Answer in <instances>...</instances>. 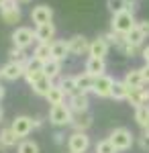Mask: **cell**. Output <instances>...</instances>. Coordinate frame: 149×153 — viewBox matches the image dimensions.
I'll return each instance as SVG.
<instances>
[{
  "label": "cell",
  "mask_w": 149,
  "mask_h": 153,
  "mask_svg": "<svg viewBox=\"0 0 149 153\" xmlns=\"http://www.w3.org/2000/svg\"><path fill=\"white\" fill-rule=\"evenodd\" d=\"M0 147H2V145H0Z\"/></svg>",
  "instance_id": "7dc6e473"
},
{
  "label": "cell",
  "mask_w": 149,
  "mask_h": 153,
  "mask_svg": "<svg viewBox=\"0 0 149 153\" xmlns=\"http://www.w3.org/2000/svg\"><path fill=\"white\" fill-rule=\"evenodd\" d=\"M27 59H25V61H8V63H4V65L0 68V71H2V80L16 82L19 78H25V63H27Z\"/></svg>",
  "instance_id": "5b68a950"
},
{
  "label": "cell",
  "mask_w": 149,
  "mask_h": 153,
  "mask_svg": "<svg viewBox=\"0 0 149 153\" xmlns=\"http://www.w3.org/2000/svg\"><path fill=\"white\" fill-rule=\"evenodd\" d=\"M145 131H149V123H147V127H145Z\"/></svg>",
  "instance_id": "bcb514c9"
},
{
  "label": "cell",
  "mask_w": 149,
  "mask_h": 153,
  "mask_svg": "<svg viewBox=\"0 0 149 153\" xmlns=\"http://www.w3.org/2000/svg\"><path fill=\"white\" fill-rule=\"evenodd\" d=\"M61 141H63V135L57 133V135H55V143H61Z\"/></svg>",
  "instance_id": "60d3db41"
},
{
  "label": "cell",
  "mask_w": 149,
  "mask_h": 153,
  "mask_svg": "<svg viewBox=\"0 0 149 153\" xmlns=\"http://www.w3.org/2000/svg\"><path fill=\"white\" fill-rule=\"evenodd\" d=\"M108 49H110V43H108L104 37H98V39H92L90 41V51H88V55H90V57L104 59L108 55Z\"/></svg>",
  "instance_id": "5bb4252c"
},
{
  "label": "cell",
  "mask_w": 149,
  "mask_h": 153,
  "mask_svg": "<svg viewBox=\"0 0 149 153\" xmlns=\"http://www.w3.org/2000/svg\"><path fill=\"white\" fill-rule=\"evenodd\" d=\"M137 27L141 29V33L145 37H149V21H137Z\"/></svg>",
  "instance_id": "74e56055"
},
{
  "label": "cell",
  "mask_w": 149,
  "mask_h": 153,
  "mask_svg": "<svg viewBox=\"0 0 149 153\" xmlns=\"http://www.w3.org/2000/svg\"><path fill=\"white\" fill-rule=\"evenodd\" d=\"M31 21L37 25H45V23H51L53 21V8L51 6H47V4H39V6H35L33 10H31Z\"/></svg>",
  "instance_id": "30bf717a"
},
{
  "label": "cell",
  "mask_w": 149,
  "mask_h": 153,
  "mask_svg": "<svg viewBox=\"0 0 149 153\" xmlns=\"http://www.w3.org/2000/svg\"><path fill=\"white\" fill-rule=\"evenodd\" d=\"M68 149L72 153H86L90 149V137L86 133H72L68 139Z\"/></svg>",
  "instance_id": "ba28073f"
},
{
  "label": "cell",
  "mask_w": 149,
  "mask_h": 153,
  "mask_svg": "<svg viewBox=\"0 0 149 153\" xmlns=\"http://www.w3.org/2000/svg\"><path fill=\"white\" fill-rule=\"evenodd\" d=\"M125 39H127V43H131V45H137V47H141V45H143V41H145L147 37L141 33V29H139V27H135V29H133V31H131L129 35H125Z\"/></svg>",
  "instance_id": "f546056e"
},
{
  "label": "cell",
  "mask_w": 149,
  "mask_h": 153,
  "mask_svg": "<svg viewBox=\"0 0 149 153\" xmlns=\"http://www.w3.org/2000/svg\"><path fill=\"white\" fill-rule=\"evenodd\" d=\"M16 141H19V137L14 135V131H12L10 127H6V129L0 131V145H2V147L10 149V147L16 145Z\"/></svg>",
  "instance_id": "cb8c5ba5"
},
{
  "label": "cell",
  "mask_w": 149,
  "mask_h": 153,
  "mask_svg": "<svg viewBox=\"0 0 149 153\" xmlns=\"http://www.w3.org/2000/svg\"><path fill=\"white\" fill-rule=\"evenodd\" d=\"M123 82L129 86V88H141V86H145V78H143V71L141 70H129L125 74V80Z\"/></svg>",
  "instance_id": "d6986e66"
},
{
  "label": "cell",
  "mask_w": 149,
  "mask_h": 153,
  "mask_svg": "<svg viewBox=\"0 0 149 153\" xmlns=\"http://www.w3.org/2000/svg\"><path fill=\"white\" fill-rule=\"evenodd\" d=\"M53 37H55V25L53 23H45V25H37L35 27L37 43H51Z\"/></svg>",
  "instance_id": "9a60e30c"
},
{
  "label": "cell",
  "mask_w": 149,
  "mask_h": 153,
  "mask_svg": "<svg viewBox=\"0 0 149 153\" xmlns=\"http://www.w3.org/2000/svg\"><path fill=\"white\" fill-rule=\"evenodd\" d=\"M69 108H72V112L74 114H82V112H88V108H90V100H88V94H84V92H78V94L69 96Z\"/></svg>",
  "instance_id": "4fadbf2b"
},
{
  "label": "cell",
  "mask_w": 149,
  "mask_h": 153,
  "mask_svg": "<svg viewBox=\"0 0 149 153\" xmlns=\"http://www.w3.org/2000/svg\"><path fill=\"white\" fill-rule=\"evenodd\" d=\"M4 98V88H2V84H0V100Z\"/></svg>",
  "instance_id": "7bdbcfd3"
},
{
  "label": "cell",
  "mask_w": 149,
  "mask_h": 153,
  "mask_svg": "<svg viewBox=\"0 0 149 153\" xmlns=\"http://www.w3.org/2000/svg\"><path fill=\"white\" fill-rule=\"evenodd\" d=\"M108 139H110V143L116 147V151H127V149H131V145H133V141H135L133 133H131L129 129H125V127L115 129L110 135H108Z\"/></svg>",
  "instance_id": "3957f363"
},
{
  "label": "cell",
  "mask_w": 149,
  "mask_h": 153,
  "mask_svg": "<svg viewBox=\"0 0 149 153\" xmlns=\"http://www.w3.org/2000/svg\"><path fill=\"white\" fill-rule=\"evenodd\" d=\"M72 127L76 133H86V131L92 127V114L90 112H82V114H74V120H72Z\"/></svg>",
  "instance_id": "ac0fdd59"
},
{
  "label": "cell",
  "mask_w": 149,
  "mask_h": 153,
  "mask_svg": "<svg viewBox=\"0 0 149 153\" xmlns=\"http://www.w3.org/2000/svg\"><path fill=\"white\" fill-rule=\"evenodd\" d=\"M74 120V112L68 104H55L49 108V123L53 127H66V125H72Z\"/></svg>",
  "instance_id": "7a4b0ae2"
},
{
  "label": "cell",
  "mask_w": 149,
  "mask_h": 153,
  "mask_svg": "<svg viewBox=\"0 0 149 153\" xmlns=\"http://www.w3.org/2000/svg\"><path fill=\"white\" fill-rule=\"evenodd\" d=\"M135 123H137L141 129H145V127H147V123H149V104L135 108Z\"/></svg>",
  "instance_id": "f1b7e54d"
},
{
  "label": "cell",
  "mask_w": 149,
  "mask_h": 153,
  "mask_svg": "<svg viewBox=\"0 0 149 153\" xmlns=\"http://www.w3.org/2000/svg\"><path fill=\"white\" fill-rule=\"evenodd\" d=\"M68 47H69V55H86L90 51V41L82 35H74L69 37Z\"/></svg>",
  "instance_id": "8fae6325"
},
{
  "label": "cell",
  "mask_w": 149,
  "mask_h": 153,
  "mask_svg": "<svg viewBox=\"0 0 149 153\" xmlns=\"http://www.w3.org/2000/svg\"><path fill=\"white\" fill-rule=\"evenodd\" d=\"M141 71H143V78H145V84H149V63H145V65L141 68Z\"/></svg>",
  "instance_id": "f35d334b"
},
{
  "label": "cell",
  "mask_w": 149,
  "mask_h": 153,
  "mask_svg": "<svg viewBox=\"0 0 149 153\" xmlns=\"http://www.w3.org/2000/svg\"><path fill=\"white\" fill-rule=\"evenodd\" d=\"M69 153H72V151H69Z\"/></svg>",
  "instance_id": "c3c4849f"
},
{
  "label": "cell",
  "mask_w": 149,
  "mask_h": 153,
  "mask_svg": "<svg viewBox=\"0 0 149 153\" xmlns=\"http://www.w3.org/2000/svg\"><path fill=\"white\" fill-rule=\"evenodd\" d=\"M16 153H39V145L31 139H23L16 147Z\"/></svg>",
  "instance_id": "4dcf8cb0"
},
{
  "label": "cell",
  "mask_w": 149,
  "mask_h": 153,
  "mask_svg": "<svg viewBox=\"0 0 149 153\" xmlns=\"http://www.w3.org/2000/svg\"><path fill=\"white\" fill-rule=\"evenodd\" d=\"M141 57L145 59V63H149V45H147V47H143V51H141Z\"/></svg>",
  "instance_id": "ab89813d"
},
{
  "label": "cell",
  "mask_w": 149,
  "mask_h": 153,
  "mask_svg": "<svg viewBox=\"0 0 149 153\" xmlns=\"http://www.w3.org/2000/svg\"><path fill=\"white\" fill-rule=\"evenodd\" d=\"M0 19H2V23H6V25H16V23H21V8H19V10L0 12Z\"/></svg>",
  "instance_id": "1f68e13d"
},
{
  "label": "cell",
  "mask_w": 149,
  "mask_h": 153,
  "mask_svg": "<svg viewBox=\"0 0 149 153\" xmlns=\"http://www.w3.org/2000/svg\"><path fill=\"white\" fill-rule=\"evenodd\" d=\"M94 82H96V78H94V76H90L88 71H82V74H78V76H76V88H78V92H84V94L92 92Z\"/></svg>",
  "instance_id": "e0dca14e"
},
{
  "label": "cell",
  "mask_w": 149,
  "mask_h": 153,
  "mask_svg": "<svg viewBox=\"0 0 149 153\" xmlns=\"http://www.w3.org/2000/svg\"><path fill=\"white\" fill-rule=\"evenodd\" d=\"M84 71H88V74L94 76V78L104 76V71H106V61H104V59H98V57H88L86 59V68H84Z\"/></svg>",
  "instance_id": "2e32d148"
},
{
  "label": "cell",
  "mask_w": 149,
  "mask_h": 153,
  "mask_svg": "<svg viewBox=\"0 0 149 153\" xmlns=\"http://www.w3.org/2000/svg\"><path fill=\"white\" fill-rule=\"evenodd\" d=\"M8 55H10V61H25V49H19L12 45V49L8 51Z\"/></svg>",
  "instance_id": "d590c367"
},
{
  "label": "cell",
  "mask_w": 149,
  "mask_h": 153,
  "mask_svg": "<svg viewBox=\"0 0 149 153\" xmlns=\"http://www.w3.org/2000/svg\"><path fill=\"white\" fill-rule=\"evenodd\" d=\"M45 100H47L51 106L63 104V100H66V92L61 90V86H59V84H53V86L49 88V92L45 94Z\"/></svg>",
  "instance_id": "ffe728a7"
},
{
  "label": "cell",
  "mask_w": 149,
  "mask_h": 153,
  "mask_svg": "<svg viewBox=\"0 0 149 153\" xmlns=\"http://www.w3.org/2000/svg\"><path fill=\"white\" fill-rule=\"evenodd\" d=\"M51 86H53V80H49L47 76H43V78H39L31 88H33V92L37 96H43V98H45V94L49 92V88H51Z\"/></svg>",
  "instance_id": "d4e9b609"
},
{
  "label": "cell",
  "mask_w": 149,
  "mask_h": 153,
  "mask_svg": "<svg viewBox=\"0 0 149 153\" xmlns=\"http://www.w3.org/2000/svg\"><path fill=\"white\" fill-rule=\"evenodd\" d=\"M106 6L112 14H116V12H123V10H135L137 4L133 0H106Z\"/></svg>",
  "instance_id": "44dd1931"
},
{
  "label": "cell",
  "mask_w": 149,
  "mask_h": 153,
  "mask_svg": "<svg viewBox=\"0 0 149 153\" xmlns=\"http://www.w3.org/2000/svg\"><path fill=\"white\" fill-rule=\"evenodd\" d=\"M127 102L133 106V108L147 106L149 104V90H145L143 86L141 88H131L129 90V96H127Z\"/></svg>",
  "instance_id": "7c38bea8"
},
{
  "label": "cell",
  "mask_w": 149,
  "mask_h": 153,
  "mask_svg": "<svg viewBox=\"0 0 149 153\" xmlns=\"http://www.w3.org/2000/svg\"><path fill=\"white\" fill-rule=\"evenodd\" d=\"M94 151L96 153H118L116 151V147L110 143V139H102V141L96 143V147H94Z\"/></svg>",
  "instance_id": "d6a6232c"
},
{
  "label": "cell",
  "mask_w": 149,
  "mask_h": 153,
  "mask_svg": "<svg viewBox=\"0 0 149 153\" xmlns=\"http://www.w3.org/2000/svg\"><path fill=\"white\" fill-rule=\"evenodd\" d=\"M33 57L45 63L47 59H51V43H37V47L33 51Z\"/></svg>",
  "instance_id": "484cf974"
},
{
  "label": "cell",
  "mask_w": 149,
  "mask_h": 153,
  "mask_svg": "<svg viewBox=\"0 0 149 153\" xmlns=\"http://www.w3.org/2000/svg\"><path fill=\"white\" fill-rule=\"evenodd\" d=\"M112 86H115V80L110 78V76H98L96 78V82H94V88H92V92L96 96H100V98H110L112 94Z\"/></svg>",
  "instance_id": "9c48e42d"
},
{
  "label": "cell",
  "mask_w": 149,
  "mask_h": 153,
  "mask_svg": "<svg viewBox=\"0 0 149 153\" xmlns=\"http://www.w3.org/2000/svg\"><path fill=\"white\" fill-rule=\"evenodd\" d=\"M137 27V19L133 10H123L112 14V21H110V31H115L118 35H129L133 29Z\"/></svg>",
  "instance_id": "6da1fadb"
},
{
  "label": "cell",
  "mask_w": 149,
  "mask_h": 153,
  "mask_svg": "<svg viewBox=\"0 0 149 153\" xmlns=\"http://www.w3.org/2000/svg\"><path fill=\"white\" fill-rule=\"evenodd\" d=\"M68 55H69L68 41H51V57L57 59V61H63Z\"/></svg>",
  "instance_id": "7402d4cb"
},
{
  "label": "cell",
  "mask_w": 149,
  "mask_h": 153,
  "mask_svg": "<svg viewBox=\"0 0 149 153\" xmlns=\"http://www.w3.org/2000/svg\"><path fill=\"white\" fill-rule=\"evenodd\" d=\"M43 74H45L49 80H55V78H59V74H61V61H57V59H47L45 63H43Z\"/></svg>",
  "instance_id": "603a6c76"
},
{
  "label": "cell",
  "mask_w": 149,
  "mask_h": 153,
  "mask_svg": "<svg viewBox=\"0 0 149 153\" xmlns=\"http://www.w3.org/2000/svg\"><path fill=\"white\" fill-rule=\"evenodd\" d=\"M129 86L125 82H116L115 80V86H112V94L110 98H115V100H127V96H129Z\"/></svg>",
  "instance_id": "83f0119b"
},
{
  "label": "cell",
  "mask_w": 149,
  "mask_h": 153,
  "mask_svg": "<svg viewBox=\"0 0 149 153\" xmlns=\"http://www.w3.org/2000/svg\"><path fill=\"white\" fill-rule=\"evenodd\" d=\"M10 129L14 131V135H16L19 139H25V137H29L31 131L35 129V120L31 117H27V114H21V117H16L12 120Z\"/></svg>",
  "instance_id": "52a82bcc"
},
{
  "label": "cell",
  "mask_w": 149,
  "mask_h": 153,
  "mask_svg": "<svg viewBox=\"0 0 149 153\" xmlns=\"http://www.w3.org/2000/svg\"><path fill=\"white\" fill-rule=\"evenodd\" d=\"M59 86H61V90L66 92V96L78 94V88H76V76H66V78H61V80H59Z\"/></svg>",
  "instance_id": "4316f807"
},
{
  "label": "cell",
  "mask_w": 149,
  "mask_h": 153,
  "mask_svg": "<svg viewBox=\"0 0 149 153\" xmlns=\"http://www.w3.org/2000/svg\"><path fill=\"white\" fill-rule=\"evenodd\" d=\"M19 0H0V12L6 10H19Z\"/></svg>",
  "instance_id": "e575fe53"
},
{
  "label": "cell",
  "mask_w": 149,
  "mask_h": 153,
  "mask_svg": "<svg viewBox=\"0 0 149 153\" xmlns=\"http://www.w3.org/2000/svg\"><path fill=\"white\" fill-rule=\"evenodd\" d=\"M139 145H141V149L149 151V131H145V129H143L141 137H139Z\"/></svg>",
  "instance_id": "8d00e7d4"
},
{
  "label": "cell",
  "mask_w": 149,
  "mask_h": 153,
  "mask_svg": "<svg viewBox=\"0 0 149 153\" xmlns=\"http://www.w3.org/2000/svg\"><path fill=\"white\" fill-rule=\"evenodd\" d=\"M41 125H43V120H41V118H35V129H37V127H41Z\"/></svg>",
  "instance_id": "b9f144b4"
},
{
  "label": "cell",
  "mask_w": 149,
  "mask_h": 153,
  "mask_svg": "<svg viewBox=\"0 0 149 153\" xmlns=\"http://www.w3.org/2000/svg\"><path fill=\"white\" fill-rule=\"evenodd\" d=\"M27 2H33V0H19V4H27Z\"/></svg>",
  "instance_id": "ee69618b"
},
{
  "label": "cell",
  "mask_w": 149,
  "mask_h": 153,
  "mask_svg": "<svg viewBox=\"0 0 149 153\" xmlns=\"http://www.w3.org/2000/svg\"><path fill=\"white\" fill-rule=\"evenodd\" d=\"M43 61H39L37 57H29L25 63V80L29 86H33L39 78H43Z\"/></svg>",
  "instance_id": "8992f818"
},
{
  "label": "cell",
  "mask_w": 149,
  "mask_h": 153,
  "mask_svg": "<svg viewBox=\"0 0 149 153\" xmlns=\"http://www.w3.org/2000/svg\"><path fill=\"white\" fill-rule=\"evenodd\" d=\"M10 39H12V45L19 47V49H29L33 45V41H37L35 39V31L29 29V27H16L12 31Z\"/></svg>",
  "instance_id": "277c9868"
},
{
  "label": "cell",
  "mask_w": 149,
  "mask_h": 153,
  "mask_svg": "<svg viewBox=\"0 0 149 153\" xmlns=\"http://www.w3.org/2000/svg\"><path fill=\"white\" fill-rule=\"evenodd\" d=\"M0 123H2V106H0Z\"/></svg>",
  "instance_id": "f6af8a7d"
},
{
  "label": "cell",
  "mask_w": 149,
  "mask_h": 153,
  "mask_svg": "<svg viewBox=\"0 0 149 153\" xmlns=\"http://www.w3.org/2000/svg\"><path fill=\"white\" fill-rule=\"evenodd\" d=\"M118 49H121L125 55H129V57H135L139 51H143V49L137 47V45H131V43H127V39L123 41V43H121V45H118Z\"/></svg>",
  "instance_id": "836d02e7"
}]
</instances>
